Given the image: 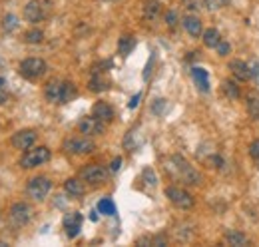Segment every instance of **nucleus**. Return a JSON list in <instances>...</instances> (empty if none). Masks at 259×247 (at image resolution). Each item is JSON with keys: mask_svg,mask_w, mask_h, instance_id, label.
I'll list each match as a JSON object with an SVG mask.
<instances>
[{"mask_svg": "<svg viewBox=\"0 0 259 247\" xmlns=\"http://www.w3.org/2000/svg\"><path fill=\"white\" fill-rule=\"evenodd\" d=\"M165 170H167V174H169L171 178H176V180L182 182V184L199 185L203 182L201 174L195 170L194 166H190V161H186L182 155H171V157H167Z\"/></svg>", "mask_w": 259, "mask_h": 247, "instance_id": "f257e3e1", "label": "nucleus"}, {"mask_svg": "<svg viewBox=\"0 0 259 247\" xmlns=\"http://www.w3.org/2000/svg\"><path fill=\"white\" fill-rule=\"evenodd\" d=\"M50 159V150L46 146H38V148H28L22 157H20V168L24 170H32L42 163H46Z\"/></svg>", "mask_w": 259, "mask_h": 247, "instance_id": "f03ea898", "label": "nucleus"}, {"mask_svg": "<svg viewBox=\"0 0 259 247\" xmlns=\"http://www.w3.org/2000/svg\"><path fill=\"white\" fill-rule=\"evenodd\" d=\"M46 70H48V66H46V62L42 60V58H26V60L20 62V68H18L20 76H24L26 80L42 78L46 74Z\"/></svg>", "mask_w": 259, "mask_h": 247, "instance_id": "7ed1b4c3", "label": "nucleus"}, {"mask_svg": "<svg viewBox=\"0 0 259 247\" xmlns=\"http://www.w3.org/2000/svg\"><path fill=\"white\" fill-rule=\"evenodd\" d=\"M165 197H167L176 208H180V210H192V208H194V197H192V193L186 191V189H182V187H176V185L167 187V189H165Z\"/></svg>", "mask_w": 259, "mask_h": 247, "instance_id": "20e7f679", "label": "nucleus"}, {"mask_svg": "<svg viewBox=\"0 0 259 247\" xmlns=\"http://www.w3.org/2000/svg\"><path fill=\"white\" fill-rule=\"evenodd\" d=\"M50 187H52V182H50L48 178L38 176V178H32V180L28 182L26 193H28V197H32L34 201H42V199H46Z\"/></svg>", "mask_w": 259, "mask_h": 247, "instance_id": "39448f33", "label": "nucleus"}, {"mask_svg": "<svg viewBox=\"0 0 259 247\" xmlns=\"http://www.w3.org/2000/svg\"><path fill=\"white\" fill-rule=\"evenodd\" d=\"M64 152L72 155H86L94 152V142L88 140V138H68L64 142Z\"/></svg>", "mask_w": 259, "mask_h": 247, "instance_id": "423d86ee", "label": "nucleus"}, {"mask_svg": "<svg viewBox=\"0 0 259 247\" xmlns=\"http://www.w3.org/2000/svg\"><path fill=\"white\" fill-rule=\"evenodd\" d=\"M80 178L84 180V182H88V184H104L106 180H108V170L104 168V166H98V163H90V166H86V168H82V172H80Z\"/></svg>", "mask_w": 259, "mask_h": 247, "instance_id": "0eeeda50", "label": "nucleus"}, {"mask_svg": "<svg viewBox=\"0 0 259 247\" xmlns=\"http://www.w3.org/2000/svg\"><path fill=\"white\" fill-rule=\"evenodd\" d=\"M32 208L28 205V203H24V201H18V203H14L12 208H10V221L16 225V227H22V225H26L30 219H32Z\"/></svg>", "mask_w": 259, "mask_h": 247, "instance_id": "6e6552de", "label": "nucleus"}, {"mask_svg": "<svg viewBox=\"0 0 259 247\" xmlns=\"http://www.w3.org/2000/svg\"><path fill=\"white\" fill-rule=\"evenodd\" d=\"M78 130L82 134H86V136H100L106 130V124L102 122V120H98V118H94V116H86V118H82L78 122Z\"/></svg>", "mask_w": 259, "mask_h": 247, "instance_id": "1a4fd4ad", "label": "nucleus"}, {"mask_svg": "<svg viewBox=\"0 0 259 247\" xmlns=\"http://www.w3.org/2000/svg\"><path fill=\"white\" fill-rule=\"evenodd\" d=\"M34 142H36V132L34 130H20V132H16L14 136H12V140H10V144L16 148V150H28V148H32Z\"/></svg>", "mask_w": 259, "mask_h": 247, "instance_id": "9d476101", "label": "nucleus"}, {"mask_svg": "<svg viewBox=\"0 0 259 247\" xmlns=\"http://www.w3.org/2000/svg\"><path fill=\"white\" fill-rule=\"evenodd\" d=\"M82 221H84V217H82V214H78V212L66 214L64 219H62L66 235H68V237H76V235L80 233V229H82Z\"/></svg>", "mask_w": 259, "mask_h": 247, "instance_id": "9b49d317", "label": "nucleus"}, {"mask_svg": "<svg viewBox=\"0 0 259 247\" xmlns=\"http://www.w3.org/2000/svg\"><path fill=\"white\" fill-rule=\"evenodd\" d=\"M62 90H64V80H50L44 86V96L52 104H62Z\"/></svg>", "mask_w": 259, "mask_h": 247, "instance_id": "f8f14e48", "label": "nucleus"}, {"mask_svg": "<svg viewBox=\"0 0 259 247\" xmlns=\"http://www.w3.org/2000/svg\"><path fill=\"white\" fill-rule=\"evenodd\" d=\"M44 16H46V8L42 6L40 0H30V2L24 6V18H26L28 22H40Z\"/></svg>", "mask_w": 259, "mask_h": 247, "instance_id": "ddd939ff", "label": "nucleus"}, {"mask_svg": "<svg viewBox=\"0 0 259 247\" xmlns=\"http://www.w3.org/2000/svg\"><path fill=\"white\" fill-rule=\"evenodd\" d=\"M88 88L92 92H104L110 88V78L106 76V70H98V68L92 70V78H90Z\"/></svg>", "mask_w": 259, "mask_h": 247, "instance_id": "4468645a", "label": "nucleus"}, {"mask_svg": "<svg viewBox=\"0 0 259 247\" xmlns=\"http://www.w3.org/2000/svg\"><path fill=\"white\" fill-rule=\"evenodd\" d=\"M92 116L102 120L104 124H108L114 120V108L110 104H106V102H96L94 108H92Z\"/></svg>", "mask_w": 259, "mask_h": 247, "instance_id": "2eb2a0df", "label": "nucleus"}, {"mask_svg": "<svg viewBox=\"0 0 259 247\" xmlns=\"http://www.w3.org/2000/svg\"><path fill=\"white\" fill-rule=\"evenodd\" d=\"M229 70H231L233 76H235L237 80H241V82H245V80L251 78V68L243 60H231L229 62Z\"/></svg>", "mask_w": 259, "mask_h": 247, "instance_id": "dca6fc26", "label": "nucleus"}, {"mask_svg": "<svg viewBox=\"0 0 259 247\" xmlns=\"http://www.w3.org/2000/svg\"><path fill=\"white\" fill-rule=\"evenodd\" d=\"M192 76H194V82L199 92H203V94L209 92V78H207V72H205L203 68H199V66L192 68Z\"/></svg>", "mask_w": 259, "mask_h": 247, "instance_id": "f3484780", "label": "nucleus"}, {"mask_svg": "<svg viewBox=\"0 0 259 247\" xmlns=\"http://www.w3.org/2000/svg\"><path fill=\"white\" fill-rule=\"evenodd\" d=\"M64 189H66V193H68V195H72V197H82V195H84V191H86L84 184H82L80 180H76V178L66 180Z\"/></svg>", "mask_w": 259, "mask_h": 247, "instance_id": "a211bd4d", "label": "nucleus"}, {"mask_svg": "<svg viewBox=\"0 0 259 247\" xmlns=\"http://www.w3.org/2000/svg\"><path fill=\"white\" fill-rule=\"evenodd\" d=\"M182 24H184V28L190 32L194 38L197 36H201V20L197 18V16H192V14H188V16H184V20H182Z\"/></svg>", "mask_w": 259, "mask_h": 247, "instance_id": "6ab92c4d", "label": "nucleus"}, {"mask_svg": "<svg viewBox=\"0 0 259 247\" xmlns=\"http://www.w3.org/2000/svg\"><path fill=\"white\" fill-rule=\"evenodd\" d=\"M160 10H162L160 0H146L144 2V18L146 20H156L158 14H160Z\"/></svg>", "mask_w": 259, "mask_h": 247, "instance_id": "aec40b11", "label": "nucleus"}, {"mask_svg": "<svg viewBox=\"0 0 259 247\" xmlns=\"http://www.w3.org/2000/svg\"><path fill=\"white\" fill-rule=\"evenodd\" d=\"M220 42H222V34H220L218 28H207L203 32V44L207 48H218Z\"/></svg>", "mask_w": 259, "mask_h": 247, "instance_id": "412c9836", "label": "nucleus"}, {"mask_svg": "<svg viewBox=\"0 0 259 247\" xmlns=\"http://www.w3.org/2000/svg\"><path fill=\"white\" fill-rule=\"evenodd\" d=\"M245 102H247L245 106H247V112H249V116H251L253 120H259V94L257 92L247 94Z\"/></svg>", "mask_w": 259, "mask_h": 247, "instance_id": "4be33fe9", "label": "nucleus"}, {"mask_svg": "<svg viewBox=\"0 0 259 247\" xmlns=\"http://www.w3.org/2000/svg\"><path fill=\"white\" fill-rule=\"evenodd\" d=\"M226 241L229 245H237V247L249 245L247 235H243V233H239V231H226Z\"/></svg>", "mask_w": 259, "mask_h": 247, "instance_id": "5701e85b", "label": "nucleus"}, {"mask_svg": "<svg viewBox=\"0 0 259 247\" xmlns=\"http://www.w3.org/2000/svg\"><path fill=\"white\" fill-rule=\"evenodd\" d=\"M134 46H136V38L130 36V34L122 36V38L118 40V52H120L122 56H128L130 52L134 50Z\"/></svg>", "mask_w": 259, "mask_h": 247, "instance_id": "b1692460", "label": "nucleus"}, {"mask_svg": "<svg viewBox=\"0 0 259 247\" xmlns=\"http://www.w3.org/2000/svg\"><path fill=\"white\" fill-rule=\"evenodd\" d=\"M222 90L226 94L229 100H237L241 92H239V86L233 82V80H224V84H222Z\"/></svg>", "mask_w": 259, "mask_h": 247, "instance_id": "393cba45", "label": "nucleus"}, {"mask_svg": "<svg viewBox=\"0 0 259 247\" xmlns=\"http://www.w3.org/2000/svg\"><path fill=\"white\" fill-rule=\"evenodd\" d=\"M98 212L104 214V216H116V205H114V201L110 197H102L98 201Z\"/></svg>", "mask_w": 259, "mask_h": 247, "instance_id": "a878e982", "label": "nucleus"}, {"mask_svg": "<svg viewBox=\"0 0 259 247\" xmlns=\"http://www.w3.org/2000/svg\"><path fill=\"white\" fill-rule=\"evenodd\" d=\"M18 28V18L14 16V14H6L4 18H2V30L4 32H12Z\"/></svg>", "mask_w": 259, "mask_h": 247, "instance_id": "bb28decb", "label": "nucleus"}, {"mask_svg": "<svg viewBox=\"0 0 259 247\" xmlns=\"http://www.w3.org/2000/svg\"><path fill=\"white\" fill-rule=\"evenodd\" d=\"M44 40V32L38 30V28H34V30H28L24 34V42H28V44H40Z\"/></svg>", "mask_w": 259, "mask_h": 247, "instance_id": "cd10ccee", "label": "nucleus"}, {"mask_svg": "<svg viewBox=\"0 0 259 247\" xmlns=\"http://www.w3.org/2000/svg\"><path fill=\"white\" fill-rule=\"evenodd\" d=\"M76 94H78L76 86H74L72 82H64V90H62V104H68L70 100H74V98H76Z\"/></svg>", "mask_w": 259, "mask_h": 247, "instance_id": "c85d7f7f", "label": "nucleus"}, {"mask_svg": "<svg viewBox=\"0 0 259 247\" xmlns=\"http://www.w3.org/2000/svg\"><path fill=\"white\" fill-rule=\"evenodd\" d=\"M203 4L207 10H220V8L229 4V0H203Z\"/></svg>", "mask_w": 259, "mask_h": 247, "instance_id": "c756f323", "label": "nucleus"}, {"mask_svg": "<svg viewBox=\"0 0 259 247\" xmlns=\"http://www.w3.org/2000/svg\"><path fill=\"white\" fill-rule=\"evenodd\" d=\"M142 176H144V180H146V184L148 185H156V174H154L150 168H146Z\"/></svg>", "mask_w": 259, "mask_h": 247, "instance_id": "7c9ffc66", "label": "nucleus"}, {"mask_svg": "<svg viewBox=\"0 0 259 247\" xmlns=\"http://www.w3.org/2000/svg\"><path fill=\"white\" fill-rule=\"evenodd\" d=\"M176 22H178V14H176V10H169V12L165 14V24H167L169 28H174Z\"/></svg>", "mask_w": 259, "mask_h": 247, "instance_id": "2f4dec72", "label": "nucleus"}, {"mask_svg": "<svg viewBox=\"0 0 259 247\" xmlns=\"http://www.w3.org/2000/svg\"><path fill=\"white\" fill-rule=\"evenodd\" d=\"M8 100V92H6V80L0 78V104H4Z\"/></svg>", "mask_w": 259, "mask_h": 247, "instance_id": "473e14b6", "label": "nucleus"}, {"mask_svg": "<svg viewBox=\"0 0 259 247\" xmlns=\"http://www.w3.org/2000/svg\"><path fill=\"white\" fill-rule=\"evenodd\" d=\"M163 108H165V100H162V98L152 104V112H154V114H162Z\"/></svg>", "mask_w": 259, "mask_h": 247, "instance_id": "72a5a7b5", "label": "nucleus"}, {"mask_svg": "<svg viewBox=\"0 0 259 247\" xmlns=\"http://www.w3.org/2000/svg\"><path fill=\"white\" fill-rule=\"evenodd\" d=\"M249 155L255 157V159H259V140H255V142L249 146Z\"/></svg>", "mask_w": 259, "mask_h": 247, "instance_id": "f704fd0d", "label": "nucleus"}, {"mask_svg": "<svg viewBox=\"0 0 259 247\" xmlns=\"http://www.w3.org/2000/svg\"><path fill=\"white\" fill-rule=\"evenodd\" d=\"M218 54H220V56H227V54H229V44H227V42H220V44H218Z\"/></svg>", "mask_w": 259, "mask_h": 247, "instance_id": "c9c22d12", "label": "nucleus"}, {"mask_svg": "<svg viewBox=\"0 0 259 247\" xmlns=\"http://www.w3.org/2000/svg\"><path fill=\"white\" fill-rule=\"evenodd\" d=\"M251 78L255 80V84L259 86V62H255V64L251 66Z\"/></svg>", "mask_w": 259, "mask_h": 247, "instance_id": "e433bc0d", "label": "nucleus"}, {"mask_svg": "<svg viewBox=\"0 0 259 247\" xmlns=\"http://www.w3.org/2000/svg\"><path fill=\"white\" fill-rule=\"evenodd\" d=\"M209 161L213 163V168H224V159H222L220 155H211V157H209Z\"/></svg>", "mask_w": 259, "mask_h": 247, "instance_id": "4c0bfd02", "label": "nucleus"}, {"mask_svg": "<svg viewBox=\"0 0 259 247\" xmlns=\"http://www.w3.org/2000/svg\"><path fill=\"white\" fill-rule=\"evenodd\" d=\"M112 172H118L120 168H122V157H114V161H112Z\"/></svg>", "mask_w": 259, "mask_h": 247, "instance_id": "58836bf2", "label": "nucleus"}, {"mask_svg": "<svg viewBox=\"0 0 259 247\" xmlns=\"http://www.w3.org/2000/svg\"><path fill=\"white\" fill-rule=\"evenodd\" d=\"M140 98H142V94H136V96H134V98H132V100H130L128 108H132V110H134V108H136V106H138V104H140Z\"/></svg>", "mask_w": 259, "mask_h": 247, "instance_id": "ea45409f", "label": "nucleus"}, {"mask_svg": "<svg viewBox=\"0 0 259 247\" xmlns=\"http://www.w3.org/2000/svg\"><path fill=\"white\" fill-rule=\"evenodd\" d=\"M184 2H186V6L192 8V10H197V8H199V0H184Z\"/></svg>", "mask_w": 259, "mask_h": 247, "instance_id": "a19ab883", "label": "nucleus"}, {"mask_svg": "<svg viewBox=\"0 0 259 247\" xmlns=\"http://www.w3.org/2000/svg\"><path fill=\"white\" fill-rule=\"evenodd\" d=\"M90 219H92V221H96V219H98L96 212H92V214H90Z\"/></svg>", "mask_w": 259, "mask_h": 247, "instance_id": "79ce46f5", "label": "nucleus"}, {"mask_svg": "<svg viewBox=\"0 0 259 247\" xmlns=\"http://www.w3.org/2000/svg\"><path fill=\"white\" fill-rule=\"evenodd\" d=\"M104 2H118V0H104Z\"/></svg>", "mask_w": 259, "mask_h": 247, "instance_id": "37998d69", "label": "nucleus"}]
</instances>
